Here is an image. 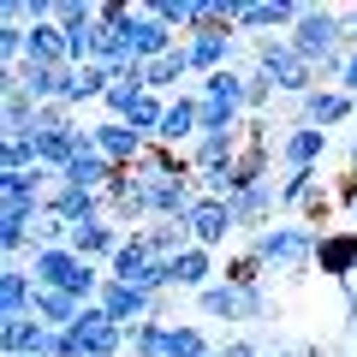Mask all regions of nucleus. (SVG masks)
Wrapping results in <instances>:
<instances>
[{"label":"nucleus","instance_id":"1","mask_svg":"<svg viewBox=\"0 0 357 357\" xmlns=\"http://www.w3.org/2000/svg\"><path fill=\"white\" fill-rule=\"evenodd\" d=\"M256 72H262L274 89L298 96V102H304L310 89H316V66H310V60H298V48H292V42H274V36H262V42H256Z\"/></svg>","mask_w":357,"mask_h":357},{"label":"nucleus","instance_id":"2","mask_svg":"<svg viewBox=\"0 0 357 357\" xmlns=\"http://www.w3.org/2000/svg\"><path fill=\"white\" fill-rule=\"evenodd\" d=\"M316 244H321L316 227H262L250 238V256H262V262H274V268H304L310 256H316Z\"/></svg>","mask_w":357,"mask_h":357},{"label":"nucleus","instance_id":"3","mask_svg":"<svg viewBox=\"0 0 357 357\" xmlns=\"http://www.w3.org/2000/svg\"><path fill=\"white\" fill-rule=\"evenodd\" d=\"M119 345H126V328H119V321H107L102 304H89L84 316L66 328V357H114Z\"/></svg>","mask_w":357,"mask_h":357},{"label":"nucleus","instance_id":"4","mask_svg":"<svg viewBox=\"0 0 357 357\" xmlns=\"http://www.w3.org/2000/svg\"><path fill=\"white\" fill-rule=\"evenodd\" d=\"M0 345H6V357H66V333L42 328L36 316L6 321V328H0Z\"/></svg>","mask_w":357,"mask_h":357},{"label":"nucleus","instance_id":"5","mask_svg":"<svg viewBox=\"0 0 357 357\" xmlns=\"http://www.w3.org/2000/svg\"><path fill=\"white\" fill-rule=\"evenodd\" d=\"M185 232H191V244H203V250L227 244L232 232H238V220H232V203H220V197H197L191 215H185Z\"/></svg>","mask_w":357,"mask_h":357},{"label":"nucleus","instance_id":"6","mask_svg":"<svg viewBox=\"0 0 357 357\" xmlns=\"http://www.w3.org/2000/svg\"><path fill=\"white\" fill-rule=\"evenodd\" d=\"M96 304H102V310H107V321H119L126 333L137 328V321H155V298L143 292V286H126V280H107Z\"/></svg>","mask_w":357,"mask_h":357},{"label":"nucleus","instance_id":"7","mask_svg":"<svg viewBox=\"0 0 357 357\" xmlns=\"http://www.w3.org/2000/svg\"><path fill=\"white\" fill-rule=\"evenodd\" d=\"M191 137H203V96H178V102H167V119H161V149H178V143H191Z\"/></svg>","mask_w":357,"mask_h":357},{"label":"nucleus","instance_id":"8","mask_svg":"<svg viewBox=\"0 0 357 357\" xmlns=\"http://www.w3.org/2000/svg\"><path fill=\"white\" fill-rule=\"evenodd\" d=\"M316 262H321V274H333V280H357V232L351 227H340V232H321V244H316Z\"/></svg>","mask_w":357,"mask_h":357},{"label":"nucleus","instance_id":"9","mask_svg":"<svg viewBox=\"0 0 357 357\" xmlns=\"http://www.w3.org/2000/svg\"><path fill=\"white\" fill-rule=\"evenodd\" d=\"M89 131H96V149H102L114 167H137V155L149 149V137H137L126 119H102V126H89Z\"/></svg>","mask_w":357,"mask_h":357},{"label":"nucleus","instance_id":"10","mask_svg":"<svg viewBox=\"0 0 357 357\" xmlns=\"http://www.w3.org/2000/svg\"><path fill=\"white\" fill-rule=\"evenodd\" d=\"M107 203H114V220H143L149 215V185L137 178V167H119L114 173V185H107Z\"/></svg>","mask_w":357,"mask_h":357},{"label":"nucleus","instance_id":"11","mask_svg":"<svg viewBox=\"0 0 357 357\" xmlns=\"http://www.w3.org/2000/svg\"><path fill=\"white\" fill-rule=\"evenodd\" d=\"M178 42H173V30L161 24V18H149V13H137L131 18V60L137 66H155V60H167Z\"/></svg>","mask_w":357,"mask_h":357},{"label":"nucleus","instance_id":"12","mask_svg":"<svg viewBox=\"0 0 357 357\" xmlns=\"http://www.w3.org/2000/svg\"><path fill=\"white\" fill-rule=\"evenodd\" d=\"M48 208L66 220V227H89V220H102V191H77V185H54L48 191Z\"/></svg>","mask_w":357,"mask_h":357},{"label":"nucleus","instance_id":"13","mask_svg":"<svg viewBox=\"0 0 357 357\" xmlns=\"http://www.w3.org/2000/svg\"><path fill=\"white\" fill-rule=\"evenodd\" d=\"M185 54H191V72H203V77L227 72V60H232V30H197V36H185Z\"/></svg>","mask_w":357,"mask_h":357},{"label":"nucleus","instance_id":"14","mask_svg":"<svg viewBox=\"0 0 357 357\" xmlns=\"http://www.w3.org/2000/svg\"><path fill=\"white\" fill-rule=\"evenodd\" d=\"M321 155H328V131H316V126H292L280 137V161L292 167V173H310Z\"/></svg>","mask_w":357,"mask_h":357},{"label":"nucleus","instance_id":"15","mask_svg":"<svg viewBox=\"0 0 357 357\" xmlns=\"http://www.w3.org/2000/svg\"><path fill=\"white\" fill-rule=\"evenodd\" d=\"M298 114H304V126L328 131V126H340V119H351V96H345L340 84L333 89H310L304 102H298Z\"/></svg>","mask_w":357,"mask_h":357},{"label":"nucleus","instance_id":"16","mask_svg":"<svg viewBox=\"0 0 357 357\" xmlns=\"http://www.w3.org/2000/svg\"><path fill=\"white\" fill-rule=\"evenodd\" d=\"M107 89H114V66H72V77H66V96L60 102L66 107H84V102H102Z\"/></svg>","mask_w":357,"mask_h":357},{"label":"nucleus","instance_id":"17","mask_svg":"<svg viewBox=\"0 0 357 357\" xmlns=\"http://www.w3.org/2000/svg\"><path fill=\"white\" fill-rule=\"evenodd\" d=\"M30 304H36V274L6 262V274H0V316L18 321V316H30Z\"/></svg>","mask_w":357,"mask_h":357},{"label":"nucleus","instance_id":"18","mask_svg":"<svg viewBox=\"0 0 357 357\" xmlns=\"http://www.w3.org/2000/svg\"><path fill=\"white\" fill-rule=\"evenodd\" d=\"M298 18H304V6H292V0H244L232 30H280V24H298Z\"/></svg>","mask_w":357,"mask_h":357},{"label":"nucleus","instance_id":"19","mask_svg":"<svg viewBox=\"0 0 357 357\" xmlns=\"http://www.w3.org/2000/svg\"><path fill=\"white\" fill-rule=\"evenodd\" d=\"M167 268H173V286H185V292H208V286H215L208 280V274H215V256H208L203 244H185Z\"/></svg>","mask_w":357,"mask_h":357},{"label":"nucleus","instance_id":"20","mask_svg":"<svg viewBox=\"0 0 357 357\" xmlns=\"http://www.w3.org/2000/svg\"><path fill=\"white\" fill-rule=\"evenodd\" d=\"M197 304H203V316H215V321H250V292L244 286H208V292H197Z\"/></svg>","mask_w":357,"mask_h":357},{"label":"nucleus","instance_id":"21","mask_svg":"<svg viewBox=\"0 0 357 357\" xmlns=\"http://www.w3.org/2000/svg\"><path fill=\"white\" fill-rule=\"evenodd\" d=\"M107 268H114L107 280H126V286H143V280H149L155 256H149V244H143V232H131V238L119 244V256H114V262H107Z\"/></svg>","mask_w":357,"mask_h":357},{"label":"nucleus","instance_id":"22","mask_svg":"<svg viewBox=\"0 0 357 357\" xmlns=\"http://www.w3.org/2000/svg\"><path fill=\"white\" fill-rule=\"evenodd\" d=\"M119 244H126V238H119L114 220H89V227H77V232H72V250L84 256V262H96V256H107V262H114Z\"/></svg>","mask_w":357,"mask_h":357},{"label":"nucleus","instance_id":"23","mask_svg":"<svg viewBox=\"0 0 357 357\" xmlns=\"http://www.w3.org/2000/svg\"><path fill=\"white\" fill-rule=\"evenodd\" d=\"M30 316L42 321V328H72L77 316H84V304H77V298H66V292H48V286H36V304H30Z\"/></svg>","mask_w":357,"mask_h":357},{"label":"nucleus","instance_id":"24","mask_svg":"<svg viewBox=\"0 0 357 357\" xmlns=\"http://www.w3.org/2000/svg\"><path fill=\"white\" fill-rule=\"evenodd\" d=\"M268 208H280V191H268V185H250V191L232 197V220H238V227H256Z\"/></svg>","mask_w":357,"mask_h":357},{"label":"nucleus","instance_id":"25","mask_svg":"<svg viewBox=\"0 0 357 357\" xmlns=\"http://www.w3.org/2000/svg\"><path fill=\"white\" fill-rule=\"evenodd\" d=\"M161 119H167V102H161V96L149 89V96H137V102H131L126 126L137 131V137H161Z\"/></svg>","mask_w":357,"mask_h":357},{"label":"nucleus","instance_id":"26","mask_svg":"<svg viewBox=\"0 0 357 357\" xmlns=\"http://www.w3.org/2000/svg\"><path fill=\"white\" fill-rule=\"evenodd\" d=\"M208 96V102H232V107H244V96H250V77H238L227 66V72H215V77H203V84H197Z\"/></svg>","mask_w":357,"mask_h":357},{"label":"nucleus","instance_id":"27","mask_svg":"<svg viewBox=\"0 0 357 357\" xmlns=\"http://www.w3.org/2000/svg\"><path fill=\"white\" fill-rule=\"evenodd\" d=\"M143 13L161 18L167 30H191V36H197V0H149Z\"/></svg>","mask_w":357,"mask_h":357},{"label":"nucleus","instance_id":"28","mask_svg":"<svg viewBox=\"0 0 357 357\" xmlns=\"http://www.w3.org/2000/svg\"><path fill=\"white\" fill-rule=\"evenodd\" d=\"M131 357H167V321H137V328L126 333Z\"/></svg>","mask_w":357,"mask_h":357},{"label":"nucleus","instance_id":"29","mask_svg":"<svg viewBox=\"0 0 357 357\" xmlns=\"http://www.w3.org/2000/svg\"><path fill=\"white\" fill-rule=\"evenodd\" d=\"M185 72H191V54H185V42H178V48L167 54V60H155V66H149V89H167V84H178Z\"/></svg>","mask_w":357,"mask_h":357},{"label":"nucleus","instance_id":"30","mask_svg":"<svg viewBox=\"0 0 357 357\" xmlns=\"http://www.w3.org/2000/svg\"><path fill=\"white\" fill-rule=\"evenodd\" d=\"M167 357H215L203 328H167Z\"/></svg>","mask_w":357,"mask_h":357},{"label":"nucleus","instance_id":"31","mask_svg":"<svg viewBox=\"0 0 357 357\" xmlns=\"http://www.w3.org/2000/svg\"><path fill=\"white\" fill-rule=\"evenodd\" d=\"M310 197H316V167H310V173H286L280 208H298V203H310Z\"/></svg>","mask_w":357,"mask_h":357},{"label":"nucleus","instance_id":"32","mask_svg":"<svg viewBox=\"0 0 357 357\" xmlns=\"http://www.w3.org/2000/svg\"><path fill=\"white\" fill-rule=\"evenodd\" d=\"M262 256H238V262L227 268V286H262Z\"/></svg>","mask_w":357,"mask_h":357},{"label":"nucleus","instance_id":"33","mask_svg":"<svg viewBox=\"0 0 357 357\" xmlns=\"http://www.w3.org/2000/svg\"><path fill=\"white\" fill-rule=\"evenodd\" d=\"M274 102V84H268L262 72H250V96H244V107H268Z\"/></svg>","mask_w":357,"mask_h":357},{"label":"nucleus","instance_id":"34","mask_svg":"<svg viewBox=\"0 0 357 357\" xmlns=\"http://www.w3.org/2000/svg\"><path fill=\"white\" fill-rule=\"evenodd\" d=\"M215 357H262V351H256V345H250V340H232V345H227V351H215Z\"/></svg>","mask_w":357,"mask_h":357},{"label":"nucleus","instance_id":"35","mask_svg":"<svg viewBox=\"0 0 357 357\" xmlns=\"http://www.w3.org/2000/svg\"><path fill=\"white\" fill-rule=\"evenodd\" d=\"M340 89H345V96H357V54L345 60V77H340Z\"/></svg>","mask_w":357,"mask_h":357},{"label":"nucleus","instance_id":"36","mask_svg":"<svg viewBox=\"0 0 357 357\" xmlns=\"http://www.w3.org/2000/svg\"><path fill=\"white\" fill-rule=\"evenodd\" d=\"M345 36H351V48H357V13H351V18H345Z\"/></svg>","mask_w":357,"mask_h":357},{"label":"nucleus","instance_id":"37","mask_svg":"<svg viewBox=\"0 0 357 357\" xmlns=\"http://www.w3.org/2000/svg\"><path fill=\"white\" fill-rule=\"evenodd\" d=\"M351 173H357V137H351Z\"/></svg>","mask_w":357,"mask_h":357},{"label":"nucleus","instance_id":"38","mask_svg":"<svg viewBox=\"0 0 357 357\" xmlns=\"http://www.w3.org/2000/svg\"><path fill=\"white\" fill-rule=\"evenodd\" d=\"M351 232H357V203H351Z\"/></svg>","mask_w":357,"mask_h":357}]
</instances>
